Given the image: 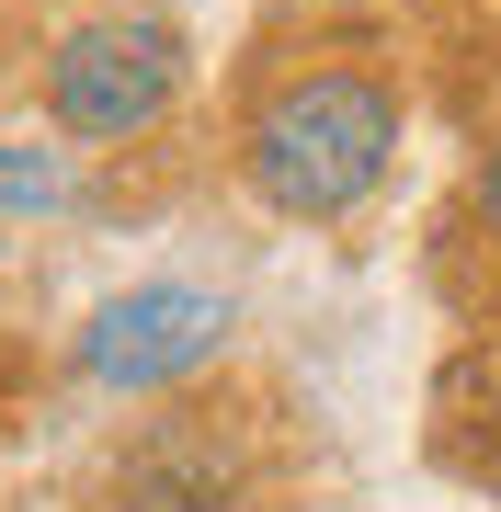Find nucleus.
<instances>
[{
  "label": "nucleus",
  "instance_id": "1",
  "mask_svg": "<svg viewBox=\"0 0 501 512\" xmlns=\"http://www.w3.org/2000/svg\"><path fill=\"white\" fill-rule=\"evenodd\" d=\"M388 160H399V92L365 57H319V69L274 80V92L251 103V126H240L251 194L274 205V217H308V228L353 217V205L388 183Z\"/></svg>",
  "mask_w": 501,
  "mask_h": 512
},
{
  "label": "nucleus",
  "instance_id": "2",
  "mask_svg": "<svg viewBox=\"0 0 501 512\" xmlns=\"http://www.w3.org/2000/svg\"><path fill=\"white\" fill-rule=\"evenodd\" d=\"M171 103H183V35H171L160 12L69 23L57 57H46V114H57V137L126 148V137H149Z\"/></svg>",
  "mask_w": 501,
  "mask_h": 512
},
{
  "label": "nucleus",
  "instance_id": "3",
  "mask_svg": "<svg viewBox=\"0 0 501 512\" xmlns=\"http://www.w3.org/2000/svg\"><path fill=\"white\" fill-rule=\"evenodd\" d=\"M228 353V296L217 285H126L80 319V376L114 387V399H149V387H183L194 365Z\"/></svg>",
  "mask_w": 501,
  "mask_h": 512
},
{
  "label": "nucleus",
  "instance_id": "4",
  "mask_svg": "<svg viewBox=\"0 0 501 512\" xmlns=\"http://www.w3.org/2000/svg\"><path fill=\"white\" fill-rule=\"evenodd\" d=\"M217 501H228V456L194 444V433H160L126 467V512H217Z\"/></svg>",
  "mask_w": 501,
  "mask_h": 512
},
{
  "label": "nucleus",
  "instance_id": "5",
  "mask_svg": "<svg viewBox=\"0 0 501 512\" xmlns=\"http://www.w3.org/2000/svg\"><path fill=\"white\" fill-rule=\"evenodd\" d=\"M57 194H69V171H57L46 148H0V205H12V217H46Z\"/></svg>",
  "mask_w": 501,
  "mask_h": 512
},
{
  "label": "nucleus",
  "instance_id": "6",
  "mask_svg": "<svg viewBox=\"0 0 501 512\" xmlns=\"http://www.w3.org/2000/svg\"><path fill=\"white\" fill-rule=\"evenodd\" d=\"M479 239H490V251H501V148H490V160H479Z\"/></svg>",
  "mask_w": 501,
  "mask_h": 512
}]
</instances>
